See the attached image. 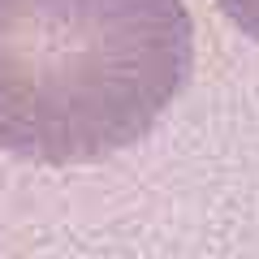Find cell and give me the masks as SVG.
Masks as SVG:
<instances>
[{
  "label": "cell",
  "mask_w": 259,
  "mask_h": 259,
  "mask_svg": "<svg viewBox=\"0 0 259 259\" xmlns=\"http://www.w3.org/2000/svg\"><path fill=\"white\" fill-rule=\"evenodd\" d=\"M190 69L186 0H0V151L117 156L151 134Z\"/></svg>",
  "instance_id": "cell-1"
},
{
  "label": "cell",
  "mask_w": 259,
  "mask_h": 259,
  "mask_svg": "<svg viewBox=\"0 0 259 259\" xmlns=\"http://www.w3.org/2000/svg\"><path fill=\"white\" fill-rule=\"evenodd\" d=\"M221 9L242 35H250L259 44V0H221Z\"/></svg>",
  "instance_id": "cell-2"
}]
</instances>
